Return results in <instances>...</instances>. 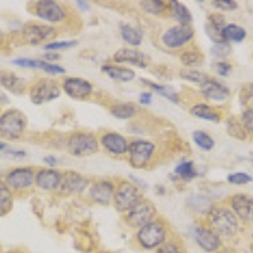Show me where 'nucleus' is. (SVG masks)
Instances as JSON below:
<instances>
[{"mask_svg":"<svg viewBox=\"0 0 253 253\" xmlns=\"http://www.w3.org/2000/svg\"><path fill=\"white\" fill-rule=\"evenodd\" d=\"M5 253H24L23 251H20V250H10V251H8V252H5Z\"/></svg>","mask_w":253,"mask_h":253,"instance_id":"6e6d98bb","label":"nucleus"},{"mask_svg":"<svg viewBox=\"0 0 253 253\" xmlns=\"http://www.w3.org/2000/svg\"><path fill=\"white\" fill-rule=\"evenodd\" d=\"M121 36L124 42L130 46H141L142 41H143V33L141 29L132 27L130 24H123L121 27Z\"/></svg>","mask_w":253,"mask_h":253,"instance_id":"c85d7f7f","label":"nucleus"},{"mask_svg":"<svg viewBox=\"0 0 253 253\" xmlns=\"http://www.w3.org/2000/svg\"><path fill=\"white\" fill-rule=\"evenodd\" d=\"M194 38V28L190 26H173L164 32L161 36V42L169 49H180Z\"/></svg>","mask_w":253,"mask_h":253,"instance_id":"9b49d317","label":"nucleus"},{"mask_svg":"<svg viewBox=\"0 0 253 253\" xmlns=\"http://www.w3.org/2000/svg\"><path fill=\"white\" fill-rule=\"evenodd\" d=\"M228 182L233 185H246L248 182L253 181V177L251 175L246 172H236V173H230L227 177Z\"/></svg>","mask_w":253,"mask_h":253,"instance_id":"79ce46f5","label":"nucleus"},{"mask_svg":"<svg viewBox=\"0 0 253 253\" xmlns=\"http://www.w3.org/2000/svg\"><path fill=\"white\" fill-rule=\"evenodd\" d=\"M239 101L247 109H253V84L243 85L239 94Z\"/></svg>","mask_w":253,"mask_h":253,"instance_id":"ea45409f","label":"nucleus"},{"mask_svg":"<svg viewBox=\"0 0 253 253\" xmlns=\"http://www.w3.org/2000/svg\"><path fill=\"white\" fill-rule=\"evenodd\" d=\"M180 76H181V79H184V80L198 84V85H202V84H204L205 81L209 79V76H208L207 74H204V72L202 71H198V70L195 69H182L181 71H180Z\"/></svg>","mask_w":253,"mask_h":253,"instance_id":"4c0bfd02","label":"nucleus"},{"mask_svg":"<svg viewBox=\"0 0 253 253\" xmlns=\"http://www.w3.org/2000/svg\"><path fill=\"white\" fill-rule=\"evenodd\" d=\"M232 48H230V44L228 42H223V43H215L211 48V55L214 57H219V58H224L227 57L228 55L230 53Z\"/></svg>","mask_w":253,"mask_h":253,"instance_id":"37998d69","label":"nucleus"},{"mask_svg":"<svg viewBox=\"0 0 253 253\" xmlns=\"http://www.w3.org/2000/svg\"><path fill=\"white\" fill-rule=\"evenodd\" d=\"M60 58V55H57V53H47V55H44V61H51V60H58Z\"/></svg>","mask_w":253,"mask_h":253,"instance_id":"3c124183","label":"nucleus"},{"mask_svg":"<svg viewBox=\"0 0 253 253\" xmlns=\"http://www.w3.org/2000/svg\"><path fill=\"white\" fill-rule=\"evenodd\" d=\"M66 150L75 157H87L98 152L99 142L92 133L75 132L67 138Z\"/></svg>","mask_w":253,"mask_h":253,"instance_id":"39448f33","label":"nucleus"},{"mask_svg":"<svg viewBox=\"0 0 253 253\" xmlns=\"http://www.w3.org/2000/svg\"><path fill=\"white\" fill-rule=\"evenodd\" d=\"M61 95V87L52 79H40L29 89V99L36 105L49 103Z\"/></svg>","mask_w":253,"mask_h":253,"instance_id":"0eeeda50","label":"nucleus"},{"mask_svg":"<svg viewBox=\"0 0 253 253\" xmlns=\"http://www.w3.org/2000/svg\"><path fill=\"white\" fill-rule=\"evenodd\" d=\"M115 185L109 180H99L89 189V199L100 205H109L114 200Z\"/></svg>","mask_w":253,"mask_h":253,"instance_id":"2eb2a0df","label":"nucleus"},{"mask_svg":"<svg viewBox=\"0 0 253 253\" xmlns=\"http://www.w3.org/2000/svg\"><path fill=\"white\" fill-rule=\"evenodd\" d=\"M4 155L9 158H23L26 157V152L24 151H17V150H5Z\"/></svg>","mask_w":253,"mask_h":253,"instance_id":"de8ad7c7","label":"nucleus"},{"mask_svg":"<svg viewBox=\"0 0 253 253\" xmlns=\"http://www.w3.org/2000/svg\"><path fill=\"white\" fill-rule=\"evenodd\" d=\"M155 253H184V251L178 239H167L164 245L155 250Z\"/></svg>","mask_w":253,"mask_h":253,"instance_id":"58836bf2","label":"nucleus"},{"mask_svg":"<svg viewBox=\"0 0 253 253\" xmlns=\"http://www.w3.org/2000/svg\"><path fill=\"white\" fill-rule=\"evenodd\" d=\"M113 61L117 63H128L139 69H146L150 65V57L137 48H121L113 55Z\"/></svg>","mask_w":253,"mask_h":253,"instance_id":"dca6fc26","label":"nucleus"},{"mask_svg":"<svg viewBox=\"0 0 253 253\" xmlns=\"http://www.w3.org/2000/svg\"><path fill=\"white\" fill-rule=\"evenodd\" d=\"M137 107L133 103H118L114 104L113 107H110V114L117 119H126L133 118L137 113Z\"/></svg>","mask_w":253,"mask_h":253,"instance_id":"7c9ffc66","label":"nucleus"},{"mask_svg":"<svg viewBox=\"0 0 253 253\" xmlns=\"http://www.w3.org/2000/svg\"><path fill=\"white\" fill-rule=\"evenodd\" d=\"M36 172L32 167H15L9 171L5 176V184L12 190L22 191L27 190L35 184Z\"/></svg>","mask_w":253,"mask_h":253,"instance_id":"f8f14e48","label":"nucleus"},{"mask_svg":"<svg viewBox=\"0 0 253 253\" xmlns=\"http://www.w3.org/2000/svg\"><path fill=\"white\" fill-rule=\"evenodd\" d=\"M89 186V180L75 171H66L62 173L61 191L65 194H81Z\"/></svg>","mask_w":253,"mask_h":253,"instance_id":"a211bd4d","label":"nucleus"},{"mask_svg":"<svg viewBox=\"0 0 253 253\" xmlns=\"http://www.w3.org/2000/svg\"><path fill=\"white\" fill-rule=\"evenodd\" d=\"M13 204H14V196L12 189L0 180V218L8 215L12 211Z\"/></svg>","mask_w":253,"mask_h":253,"instance_id":"bb28decb","label":"nucleus"},{"mask_svg":"<svg viewBox=\"0 0 253 253\" xmlns=\"http://www.w3.org/2000/svg\"><path fill=\"white\" fill-rule=\"evenodd\" d=\"M101 71L110 79L119 83H129V81L135 79V72L129 67L119 66V65H103L101 66Z\"/></svg>","mask_w":253,"mask_h":253,"instance_id":"393cba45","label":"nucleus"},{"mask_svg":"<svg viewBox=\"0 0 253 253\" xmlns=\"http://www.w3.org/2000/svg\"><path fill=\"white\" fill-rule=\"evenodd\" d=\"M214 70H215V72L218 74V75L228 76L230 74V71H232V65L228 62H223V61H220V62L214 63Z\"/></svg>","mask_w":253,"mask_h":253,"instance_id":"49530a36","label":"nucleus"},{"mask_svg":"<svg viewBox=\"0 0 253 253\" xmlns=\"http://www.w3.org/2000/svg\"><path fill=\"white\" fill-rule=\"evenodd\" d=\"M225 19L221 14H210L207 19V26H205V31H207L208 36L213 42L215 43H223L225 42L224 37H223V31H224Z\"/></svg>","mask_w":253,"mask_h":253,"instance_id":"b1692460","label":"nucleus"},{"mask_svg":"<svg viewBox=\"0 0 253 253\" xmlns=\"http://www.w3.org/2000/svg\"><path fill=\"white\" fill-rule=\"evenodd\" d=\"M194 238L199 247L208 253L218 252L221 247L220 236L207 225H198L194 229Z\"/></svg>","mask_w":253,"mask_h":253,"instance_id":"ddd939ff","label":"nucleus"},{"mask_svg":"<svg viewBox=\"0 0 253 253\" xmlns=\"http://www.w3.org/2000/svg\"><path fill=\"white\" fill-rule=\"evenodd\" d=\"M12 63L19 67H27V69H38L47 72L49 75H63L66 74V70L60 65L47 62L44 60H33V58H17L13 60Z\"/></svg>","mask_w":253,"mask_h":253,"instance_id":"4be33fe9","label":"nucleus"},{"mask_svg":"<svg viewBox=\"0 0 253 253\" xmlns=\"http://www.w3.org/2000/svg\"><path fill=\"white\" fill-rule=\"evenodd\" d=\"M62 182V172L55 169H41L36 172L35 184L41 190L53 191L60 189Z\"/></svg>","mask_w":253,"mask_h":253,"instance_id":"6ab92c4d","label":"nucleus"},{"mask_svg":"<svg viewBox=\"0 0 253 253\" xmlns=\"http://www.w3.org/2000/svg\"><path fill=\"white\" fill-rule=\"evenodd\" d=\"M57 29L43 23H27L22 28V38L31 46L47 44L49 41L57 37Z\"/></svg>","mask_w":253,"mask_h":253,"instance_id":"1a4fd4ad","label":"nucleus"},{"mask_svg":"<svg viewBox=\"0 0 253 253\" xmlns=\"http://www.w3.org/2000/svg\"><path fill=\"white\" fill-rule=\"evenodd\" d=\"M242 122H243L245 129L253 134V109H247L245 113H243Z\"/></svg>","mask_w":253,"mask_h":253,"instance_id":"a18cd8bd","label":"nucleus"},{"mask_svg":"<svg viewBox=\"0 0 253 253\" xmlns=\"http://www.w3.org/2000/svg\"><path fill=\"white\" fill-rule=\"evenodd\" d=\"M246 36H247L246 29L234 23L227 24L224 31H223V37H224L225 42H236V43H239V42L245 40Z\"/></svg>","mask_w":253,"mask_h":253,"instance_id":"2f4dec72","label":"nucleus"},{"mask_svg":"<svg viewBox=\"0 0 253 253\" xmlns=\"http://www.w3.org/2000/svg\"><path fill=\"white\" fill-rule=\"evenodd\" d=\"M169 239V227L162 219L156 218L155 220L147 223L137 232V242L143 250H157Z\"/></svg>","mask_w":253,"mask_h":253,"instance_id":"f257e3e1","label":"nucleus"},{"mask_svg":"<svg viewBox=\"0 0 253 253\" xmlns=\"http://www.w3.org/2000/svg\"><path fill=\"white\" fill-rule=\"evenodd\" d=\"M193 139L196 146L203 151H211L214 144H215V142L210 137V134H208L207 132H203V130H195L193 133Z\"/></svg>","mask_w":253,"mask_h":253,"instance_id":"c9c22d12","label":"nucleus"},{"mask_svg":"<svg viewBox=\"0 0 253 253\" xmlns=\"http://www.w3.org/2000/svg\"><path fill=\"white\" fill-rule=\"evenodd\" d=\"M216 253H237V252L233 250H230V248H224V250H219Z\"/></svg>","mask_w":253,"mask_h":253,"instance_id":"5fc2aeb1","label":"nucleus"},{"mask_svg":"<svg viewBox=\"0 0 253 253\" xmlns=\"http://www.w3.org/2000/svg\"><path fill=\"white\" fill-rule=\"evenodd\" d=\"M139 4L144 12L155 17H161V15H166V13H171L170 3L161 1V0H147V1H141Z\"/></svg>","mask_w":253,"mask_h":253,"instance_id":"cd10ccee","label":"nucleus"},{"mask_svg":"<svg viewBox=\"0 0 253 253\" xmlns=\"http://www.w3.org/2000/svg\"><path fill=\"white\" fill-rule=\"evenodd\" d=\"M157 210L151 200L142 199L138 204L126 214V223L130 228H141L147 223L155 220Z\"/></svg>","mask_w":253,"mask_h":253,"instance_id":"9d476101","label":"nucleus"},{"mask_svg":"<svg viewBox=\"0 0 253 253\" xmlns=\"http://www.w3.org/2000/svg\"><path fill=\"white\" fill-rule=\"evenodd\" d=\"M191 115H194L195 118L203 119V121H209L214 122V123H218L220 122V113L218 110L214 109L211 105L205 103H198L194 104L191 109H190Z\"/></svg>","mask_w":253,"mask_h":253,"instance_id":"a878e982","label":"nucleus"},{"mask_svg":"<svg viewBox=\"0 0 253 253\" xmlns=\"http://www.w3.org/2000/svg\"><path fill=\"white\" fill-rule=\"evenodd\" d=\"M175 173L181 178L182 181H191L193 178H195L198 176V172H196L193 161H185L177 165L175 169Z\"/></svg>","mask_w":253,"mask_h":253,"instance_id":"72a5a7b5","label":"nucleus"},{"mask_svg":"<svg viewBox=\"0 0 253 253\" xmlns=\"http://www.w3.org/2000/svg\"><path fill=\"white\" fill-rule=\"evenodd\" d=\"M156 152V144L144 139H137L129 143L128 158L134 169H146L151 165Z\"/></svg>","mask_w":253,"mask_h":253,"instance_id":"423d86ee","label":"nucleus"},{"mask_svg":"<svg viewBox=\"0 0 253 253\" xmlns=\"http://www.w3.org/2000/svg\"><path fill=\"white\" fill-rule=\"evenodd\" d=\"M142 199H143V196H142L141 190L138 189V186L132 184L130 181L123 180L115 186L113 203H114L115 209L118 210L119 213L126 214L130 209H133L135 205L138 204Z\"/></svg>","mask_w":253,"mask_h":253,"instance_id":"20e7f679","label":"nucleus"},{"mask_svg":"<svg viewBox=\"0 0 253 253\" xmlns=\"http://www.w3.org/2000/svg\"><path fill=\"white\" fill-rule=\"evenodd\" d=\"M27 117L18 109H8L0 115V138L14 141L20 138L27 129Z\"/></svg>","mask_w":253,"mask_h":253,"instance_id":"7ed1b4c3","label":"nucleus"},{"mask_svg":"<svg viewBox=\"0 0 253 253\" xmlns=\"http://www.w3.org/2000/svg\"><path fill=\"white\" fill-rule=\"evenodd\" d=\"M180 60L187 67H199L204 62V55L199 49H186L180 55Z\"/></svg>","mask_w":253,"mask_h":253,"instance_id":"473e14b6","label":"nucleus"},{"mask_svg":"<svg viewBox=\"0 0 253 253\" xmlns=\"http://www.w3.org/2000/svg\"><path fill=\"white\" fill-rule=\"evenodd\" d=\"M43 162L46 165H48L49 167H53L57 164V158L53 157V156H46V157L43 158Z\"/></svg>","mask_w":253,"mask_h":253,"instance_id":"8fccbe9b","label":"nucleus"},{"mask_svg":"<svg viewBox=\"0 0 253 253\" xmlns=\"http://www.w3.org/2000/svg\"><path fill=\"white\" fill-rule=\"evenodd\" d=\"M170 6L171 14L177 20L178 24H182V26H190L191 24L193 15H191V12L187 9L186 5H184L180 1H170Z\"/></svg>","mask_w":253,"mask_h":253,"instance_id":"c756f323","label":"nucleus"},{"mask_svg":"<svg viewBox=\"0 0 253 253\" xmlns=\"http://www.w3.org/2000/svg\"><path fill=\"white\" fill-rule=\"evenodd\" d=\"M5 43V35H4V32L0 29V46H3Z\"/></svg>","mask_w":253,"mask_h":253,"instance_id":"864d4df0","label":"nucleus"},{"mask_svg":"<svg viewBox=\"0 0 253 253\" xmlns=\"http://www.w3.org/2000/svg\"><path fill=\"white\" fill-rule=\"evenodd\" d=\"M5 143H4V142H0V151H3V150H5Z\"/></svg>","mask_w":253,"mask_h":253,"instance_id":"4d7b16f0","label":"nucleus"},{"mask_svg":"<svg viewBox=\"0 0 253 253\" xmlns=\"http://www.w3.org/2000/svg\"><path fill=\"white\" fill-rule=\"evenodd\" d=\"M100 143L104 147V150L114 156H124L128 153V148H129V143L126 137L117 132H108L101 134Z\"/></svg>","mask_w":253,"mask_h":253,"instance_id":"f3484780","label":"nucleus"},{"mask_svg":"<svg viewBox=\"0 0 253 253\" xmlns=\"http://www.w3.org/2000/svg\"><path fill=\"white\" fill-rule=\"evenodd\" d=\"M141 81H142V83L146 84V85H148L151 89L155 90L157 94H160L161 96H164V98L169 99V100H171L172 103H178L177 94H176V92H173L172 90L170 89V87L164 86V85H158V84L152 83V81H150V80H146V79H142Z\"/></svg>","mask_w":253,"mask_h":253,"instance_id":"e433bc0d","label":"nucleus"},{"mask_svg":"<svg viewBox=\"0 0 253 253\" xmlns=\"http://www.w3.org/2000/svg\"><path fill=\"white\" fill-rule=\"evenodd\" d=\"M76 4H78L81 9H84V10H89V4H87L86 1H80V0H79V1H76Z\"/></svg>","mask_w":253,"mask_h":253,"instance_id":"603ef678","label":"nucleus"},{"mask_svg":"<svg viewBox=\"0 0 253 253\" xmlns=\"http://www.w3.org/2000/svg\"><path fill=\"white\" fill-rule=\"evenodd\" d=\"M78 41H55V42H49L44 44L43 49L46 51H57V49H66L76 46Z\"/></svg>","mask_w":253,"mask_h":253,"instance_id":"a19ab883","label":"nucleus"},{"mask_svg":"<svg viewBox=\"0 0 253 253\" xmlns=\"http://www.w3.org/2000/svg\"><path fill=\"white\" fill-rule=\"evenodd\" d=\"M227 132L229 133L230 137L239 139V141H245L247 138V130L234 117H230L227 121Z\"/></svg>","mask_w":253,"mask_h":253,"instance_id":"f704fd0d","label":"nucleus"},{"mask_svg":"<svg viewBox=\"0 0 253 253\" xmlns=\"http://www.w3.org/2000/svg\"><path fill=\"white\" fill-rule=\"evenodd\" d=\"M33 14L46 23H62L67 18L65 6L53 0H40L33 4Z\"/></svg>","mask_w":253,"mask_h":253,"instance_id":"6e6552de","label":"nucleus"},{"mask_svg":"<svg viewBox=\"0 0 253 253\" xmlns=\"http://www.w3.org/2000/svg\"><path fill=\"white\" fill-rule=\"evenodd\" d=\"M63 91L67 96L76 100H84L92 94V84L83 78H66L62 83Z\"/></svg>","mask_w":253,"mask_h":253,"instance_id":"4468645a","label":"nucleus"},{"mask_svg":"<svg viewBox=\"0 0 253 253\" xmlns=\"http://www.w3.org/2000/svg\"><path fill=\"white\" fill-rule=\"evenodd\" d=\"M0 86L15 95H23L27 89L26 80L23 78L6 70L0 71Z\"/></svg>","mask_w":253,"mask_h":253,"instance_id":"5701e85b","label":"nucleus"},{"mask_svg":"<svg viewBox=\"0 0 253 253\" xmlns=\"http://www.w3.org/2000/svg\"><path fill=\"white\" fill-rule=\"evenodd\" d=\"M232 209L233 213L243 221H253V198L246 194H236L232 198Z\"/></svg>","mask_w":253,"mask_h":253,"instance_id":"aec40b11","label":"nucleus"},{"mask_svg":"<svg viewBox=\"0 0 253 253\" xmlns=\"http://www.w3.org/2000/svg\"><path fill=\"white\" fill-rule=\"evenodd\" d=\"M208 221L210 228L214 229L219 236L230 238L238 230V219L233 210L225 207H214L208 211Z\"/></svg>","mask_w":253,"mask_h":253,"instance_id":"f03ea898","label":"nucleus"},{"mask_svg":"<svg viewBox=\"0 0 253 253\" xmlns=\"http://www.w3.org/2000/svg\"><path fill=\"white\" fill-rule=\"evenodd\" d=\"M211 4L215 8L224 10V12H232V10L238 8V3L233 1V0H214V1H211Z\"/></svg>","mask_w":253,"mask_h":253,"instance_id":"c03bdc74","label":"nucleus"},{"mask_svg":"<svg viewBox=\"0 0 253 253\" xmlns=\"http://www.w3.org/2000/svg\"><path fill=\"white\" fill-rule=\"evenodd\" d=\"M200 90H202V94L204 95L205 99L215 101V103L227 100L230 95L229 89L227 86H224L223 84L218 83L211 78H209L204 84L200 85Z\"/></svg>","mask_w":253,"mask_h":253,"instance_id":"412c9836","label":"nucleus"},{"mask_svg":"<svg viewBox=\"0 0 253 253\" xmlns=\"http://www.w3.org/2000/svg\"><path fill=\"white\" fill-rule=\"evenodd\" d=\"M151 101H152V94L151 92H142L141 96H139V103L142 105H150Z\"/></svg>","mask_w":253,"mask_h":253,"instance_id":"09e8293b","label":"nucleus"}]
</instances>
